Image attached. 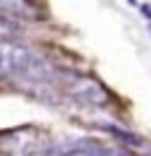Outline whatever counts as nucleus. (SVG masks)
<instances>
[{
  "label": "nucleus",
  "mask_w": 151,
  "mask_h": 156,
  "mask_svg": "<svg viewBox=\"0 0 151 156\" xmlns=\"http://www.w3.org/2000/svg\"><path fill=\"white\" fill-rule=\"evenodd\" d=\"M38 57L21 43L0 38V78L5 76H26L33 69Z\"/></svg>",
  "instance_id": "f257e3e1"
},
{
  "label": "nucleus",
  "mask_w": 151,
  "mask_h": 156,
  "mask_svg": "<svg viewBox=\"0 0 151 156\" xmlns=\"http://www.w3.org/2000/svg\"><path fill=\"white\" fill-rule=\"evenodd\" d=\"M66 95L80 99V102H87L92 107H102V104H109V95L106 90L92 80L87 76H76V73H64V85H61Z\"/></svg>",
  "instance_id": "f03ea898"
},
{
  "label": "nucleus",
  "mask_w": 151,
  "mask_h": 156,
  "mask_svg": "<svg viewBox=\"0 0 151 156\" xmlns=\"http://www.w3.org/2000/svg\"><path fill=\"white\" fill-rule=\"evenodd\" d=\"M45 154H87V156H99V154H118V149L113 147H106L97 140H90V137H78V140H61L57 144H47Z\"/></svg>",
  "instance_id": "7ed1b4c3"
},
{
  "label": "nucleus",
  "mask_w": 151,
  "mask_h": 156,
  "mask_svg": "<svg viewBox=\"0 0 151 156\" xmlns=\"http://www.w3.org/2000/svg\"><path fill=\"white\" fill-rule=\"evenodd\" d=\"M28 12V2L26 0H0V17H21Z\"/></svg>",
  "instance_id": "20e7f679"
}]
</instances>
